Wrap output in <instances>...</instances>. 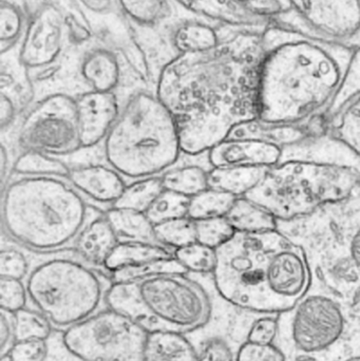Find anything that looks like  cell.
Wrapping results in <instances>:
<instances>
[{"label":"cell","mask_w":360,"mask_h":361,"mask_svg":"<svg viewBox=\"0 0 360 361\" xmlns=\"http://www.w3.org/2000/svg\"><path fill=\"white\" fill-rule=\"evenodd\" d=\"M278 334V320L264 317L252 324L247 334V341L260 345H273Z\"/></svg>","instance_id":"f6af8a7d"},{"label":"cell","mask_w":360,"mask_h":361,"mask_svg":"<svg viewBox=\"0 0 360 361\" xmlns=\"http://www.w3.org/2000/svg\"><path fill=\"white\" fill-rule=\"evenodd\" d=\"M74 188L82 191L99 203H112L120 197L126 184L122 175L111 166L93 164L76 167L70 171L69 178Z\"/></svg>","instance_id":"ac0fdd59"},{"label":"cell","mask_w":360,"mask_h":361,"mask_svg":"<svg viewBox=\"0 0 360 361\" xmlns=\"http://www.w3.org/2000/svg\"><path fill=\"white\" fill-rule=\"evenodd\" d=\"M199 361H236V356L225 341L211 338L199 354Z\"/></svg>","instance_id":"bcb514c9"},{"label":"cell","mask_w":360,"mask_h":361,"mask_svg":"<svg viewBox=\"0 0 360 361\" xmlns=\"http://www.w3.org/2000/svg\"><path fill=\"white\" fill-rule=\"evenodd\" d=\"M156 241L168 247H184L197 242L196 222L190 216L173 219L154 225Z\"/></svg>","instance_id":"d6a6232c"},{"label":"cell","mask_w":360,"mask_h":361,"mask_svg":"<svg viewBox=\"0 0 360 361\" xmlns=\"http://www.w3.org/2000/svg\"><path fill=\"white\" fill-rule=\"evenodd\" d=\"M244 4L252 12L270 20L291 8L287 0H245Z\"/></svg>","instance_id":"7dc6e473"},{"label":"cell","mask_w":360,"mask_h":361,"mask_svg":"<svg viewBox=\"0 0 360 361\" xmlns=\"http://www.w3.org/2000/svg\"><path fill=\"white\" fill-rule=\"evenodd\" d=\"M50 353L48 341L29 339L15 341L8 355L12 361H46Z\"/></svg>","instance_id":"b9f144b4"},{"label":"cell","mask_w":360,"mask_h":361,"mask_svg":"<svg viewBox=\"0 0 360 361\" xmlns=\"http://www.w3.org/2000/svg\"><path fill=\"white\" fill-rule=\"evenodd\" d=\"M144 361H199L194 345L182 333H148Z\"/></svg>","instance_id":"7402d4cb"},{"label":"cell","mask_w":360,"mask_h":361,"mask_svg":"<svg viewBox=\"0 0 360 361\" xmlns=\"http://www.w3.org/2000/svg\"><path fill=\"white\" fill-rule=\"evenodd\" d=\"M187 269L175 258L147 261L132 267H123L111 273L113 282H135L166 274H187Z\"/></svg>","instance_id":"1f68e13d"},{"label":"cell","mask_w":360,"mask_h":361,"mask_svg":"<svg viewBox=\"0 0 360 361\" xmlns=\"http://www.w3.org/2000/svg\"><path fill=\"white\" fill-rule=\"evenodd\" d=\"M163 190L162 177L154 176L135 179V182L126 185L122 195L112 206L146 212Z\"/></svg>","instance_id":"83f0119b"},{"label":"cell","mask_w":360,"mask_h":361,"mask_svg":"<svg viewBox=\"0 0 360 361\" xmlns=\"http://www.w3.org/2000/svg\"><path fill=\"white\" fill-rule=\"evenodd\" d=\"M109 309L156 331L185 334L202 328L213 305L205 288L186 274H166L135 282H113L105 294Z\"/></svg>","instance_id":"52a82bcc"},{"label":"cell","mask_w":360,"mask_h":361,"mask_svg":"<svg viewBox=\"0 0 360 361\" xmlns=\"http://www.w3.org/2000/svg\"><path fill=\"white\" fill-rule=\"evenodd\" d=\"M270 169L268 166L211 167L209 171V186L235 197H245L263 180Z\"/></svg>","instance_id":"ffe728a7"},{"label":"cell","mask_w":360,"mask_h":361,"mask_svg":"<svg viewBox=\"0 0 360 361\" xmlns=\"http://www.w3.org/2000/svg\"><path fill=\"white\" fill-rule=\"evenodd\" d=\"M80 73L92 90L111 92L120 82L118 57L108 49H94L85 55Z\"/></svg>","instance_id":"44dd1931"},{"label":"cell","mask_w":360,"mask_h":361,"mask_svg":"<svg viewBox=\"0 0 360 361\" xmlns=\"http://www.w3.org/2000/svg\"><path fill=\"white\" fill-rule=\"evenodd\" d=\"M262 46L258 118L291 125L327 114L344 82L353 49L272 23L262 33Z\"/></svg>","instance_id":"7a4b0ae2"},{"label":"cell","mask_w":360,"mask_h":361,"mask_svg":"<svg viewBox=\"0 0 360 361\" xmlns=\"http://www.w3.org/2000/svg\"><path fill=\"white\" fill-rule=\"evenodd\" d=\"M89 12L94 15H109L118 13V0H77Z\"/></svg>","instance_id":"681fc988"},{"label":"cell","mask_w":360,"mask_h":361,"mask_svg":"<svg viewBox=\"0 0 360 361\" xmlns=\"http://www.w3.org/2000/svg\"><path fill=\"white\" fill-rule=\"evenodd\" d=\"M236 361H285V356L274 345H260L247 341L239 348Z\"/></svg>","instance_id":"ee69618b"},{"label":"cell","mask_w":360,"mask_h":361,"mask_svg":"<svg viewBox=\"0 0 360 361\" xmlns=\"http://www.w3.org/2000/svg\"><path fill=\"white\" fill-rule=\"evenodd\" d=\"M14 316L15 341L29 339L49 341L53 332L52 322L42 312L23 309Z\"/></svg>","instance_id":"836d02e7"},{"label":"cell","mask_w":360,"mask_h":361,"mask_svg":"<svg viewBox=\"0 0 360 361\" xmlns=\"http://www.w3.org/2000/svg\"><path fill=\"white\" fill-rule=\"evenodd\" d=\"M190 201V197L164 189L146 214L154 225L173 219L183 218L187 216Z\"/></svg>","instance_id":"8d00e7d4"},{"label":"cell","mask_w":360,"mask_h":361,"mask_svg":"<svg viewBox=\"0 0 360 361\" xmlns=\"http://www.w3.org/2000/svg\"><path fill=\"white\" fill-rule=\"evenodd\" d=\"M105 216L95 219L82 229L76 239V250L85 260L104 267L106 260L120 242Z\"/></svg>","instance_id":"d6986e66"},{"label":"cell","mask_w":360,"mask_h":361,"mask_svg":"<svg viewBox=\"0 0 360 361\" xmlns=\"http://www.w3.org/2000/svg\"><path fill=\"white\" fill-rule=\"evenodd\" d=\"M164 189L192 197L202 192L209 186V171L197 165L181 167L166 171L162 176Z\"/></svg>","instance_id":"f546056e"},{"label":"cell","mask_w":360,"mask_h":361,"mask_svg":"<svg viewBox=\"0 0 360 361\" xmlns=\"http://www.w3.org/2000/svg\"><path fill=\"white\" fill-rule=\"evenodd\" d=\"M125 15L145 25H156L170 15L167 0H118Z\"/></svg>","instance_id":"d590c367"},{"label":"cell","mask_w":360,"mask_h":361,"mask_svg":"<svg viewBox=\"0 0 360 361\" xmlns=\"http://www.w3.org/2000/svg\"><path fill=\"white\" fill-rule=\"evenodd\" d=\"M104 141L110 166L132 179L166 171L183 152L175 118L148 92L130 97Z\"/></svg>","instance_id":"8992f818"},{"label":"cell","mask_w":360,"mask_h":361,"mask_svg":"<svg viewBox=\"0 0 360 361\" xmlns=\"http://www.w3.org/2000/svg\"><path fill=\"white\" fill-rule=\"evenodd\" d=\"M65 17L53 4H44L32 15L21 44V65L42 68L51 65L61 54L63 44Z\"/></svg>","instance_id":"5bb4252c"},{"label":"cell","mask_w":360,"mask_h":361,"mask_svg":"<svg viewBox=\"0 0 360 361\" xmlns=\"http://www.w3.org/2000/svg\"><path fill=\"white\" fill-rule=\"evenodd\" d=\"M147 336L132 318L108 307L66 329L61 339L82 361H144Z\"/></svg>","instance_id":"8fae6325"},{"label":"cell","mask_w":360,"mask_h":361,"mask_svg":"<svg viewBox=\"0 0 360 361\" xmlns=\"http://www.w3.org/2000/svg\"><path fill=\"white\" fill-rule=\"evenodd\" d=\"M82 148L93 147L106 139L120 116L113 91L91 90L76 99Z\"/></svg>","instance_id":"9a60e30c"},{"label":"cell","mask_w":360,"mask_h":361,"mask_svg":"<svg viewBox=\"0 0 360 361\" xmlns=\"http://www.w3.org/2000/svg\"><path fill=\"white\" fill-rule=\"evenodd\" d=\"M344 299L316 279L292 309L278 319L279 349L285 361H338L346 355L348 320Z\"/></svg>","instance_id":"9c48e42d"},{"label":"cell","mask_w":360,"mask_h":361,"mask_svg":"<svg viewBox=\"0 0 360 361\" xmlns=\"http://www.w3.org/2000/svg\"><path fill=\"white\" fill-rule=\"evenodd\" d=\"M213 276L228 305L253 313H283L310 288V263L304 250L283 233H239L216 250Z\"/></svg>","instance_id":"3957f363"},{"label":"cell","mask_w":360,"mask_h":361,"mask_svg":"<svg viewBox=\"0 0 360 361\" xmlns=\"http://www.w3.org/2000/svg\"><path fill=\"white\" fill-rule=\"evenodd\" d=\"M240 1H243V2H244V1H245V0H240Z\"/></svg>","instance_id":"11a10c76"},{"label":"cell","mask_w":360,"mask_h":361,"mask_svg":"<svg viewBox=\"0 0 360 361\" xmlns=\"http://www.w3.org/2000/svg\"><path fill=\"white\" fill-rule=\"evenodd\" d=\"M171 257H173V252H169L164 246L152 242L127 240L118 242L106 260L104 267L111 274L123 267Z\"/></svg>","instance_id":"603a6c76"},{"label":"cell","mask_w":360,"mask_h":361,"mask_svg":"<svg viewBox=\"0 0 360 361\" xmlns=\"http://www.w3.org/2000/svg\"><path fill=\"white\" fill-rule=\"evenodd\" d=\"M196 14L240 29L264 30L271 20L252 12L240 0H175Z\"/></svg>","instance_id":"e0dca14e"},{"label":"cell","mask_w":360,"mask_h":361,"mask_svg":"<svg viewBox=\"0 0 360 361\" xmlns=\"http://www.w3.org/2000/svg\"><path fill=\"white\" fill-rule=\"evenodd\" d=\"M23 150L66 156L82 148L76 99L65 93L48 95L27 114L19 130Z\"/></svg>","instance_id":"7c38bea8"},{"label":"cell","mask_w":360,"mask_h":361,"mask_svg":"<svg viewBox=\"0 0 360 361\" xmlns=\"http://www.w3.org/2000/svg\"><path fill=\"white\" fill-rule=\"evenodd\" d=\"M194 222H196L197 242L213 250H218L228 243L237 233L226 216L204 219V220L194 221Z\"/></svg>","instance_id":"ab89813d"},{"label":"cell","mask_w":360,"mask_h":361,"mask_svg":"<svg viewBox=\"0 0 360 361\" xmlns=\"http://www.w3.org/2000/svg\"><path fill=\"white\" fill-rule=\"evenodd\" d=\"M15 343L14 316L12 313L0 312V357L6 355Z\"/></svg>","instance_id":"c3c4849f"},{"label":"cell","mask_w":360,"mask_h":361,"mask_svg":"<svg viewBox=\"0 0 360 361\" xmlns=\"http://www.w3.org/2000/svg\"><path fill=\"white\" fill-rule=\"evenodd\" d=\"M360 182L354 169L312 162L279 163L245 197L266 208L277 220L312 214L348 197Z\"/></svg>","instance_id":"ba28073f"},{"label":"cell","mask_w":360,"mask_h":361,"mask_svg":"<svg viewBox=\"0 0 360 361\" xmlns=\"http://www.w3.org/2000/svg\"><path fill=\"white\" fill-rule=\"evenodd\" d=\"M27 290L36 309L61 329L92 316L103 295L97 276L70 259H52L38 265L27 278Z\"/></svg>","instance_id":"30bf717a"},{"label":"cell","mask_w":360,"mask_h":361,"mask_svg":"<svg viewBox=\"0 0 360 361\" xmlns=\"http://www.w3.org/2000/svg\"><path fill=\"white\" fill-rule=\"evenodd\" d=\"M327 131L360 156V94L329 122Z\"/></svg>","instance_id":"4dcf8cb0"},{"label":"cell","mask_w":360,"mask_h":361,"mask_svg":"<svg viewBox=\"0 0 360 361\" xmlns=\"http://www.w3.org/2000/svg\"><path fill=\"white\" fill-rule=\"evenodd\" d=\"M360 94V47L353 49L350 63L347 69L344 82L325 114L328 124L338 116L344 108Z\"/></svg>","instance_id":"e575fe53"},{"label":"cell","mask_w":360,"mask_h":361,"mask_svg":"<svg viewBox=\"0 0 360 361\" xmlns=\"http://www.w3.org/2000/svg\"><path fill=\"white\" fill-rule=\"evenodd\" d=\"M237 197L225 191L207 188L190 197L187 216L194 221L225 216Z\"/></svg>","instance_id":"f1b7e54d"},{"label":"cell","mask_w":360,"mask_h":361,"mask_svg":"<svg viewBox=\"0 0 360 361\" xmlns=\"http://www.w3.org/2000/svg\"><path fill=\"white\" fill-rule=\"evenodd\" d=\"M25 14L19 6L8 0L0 2V50H10L25 31Z\"/></svg>","instance_id":"74e56055"},{"label":"cell","mask_w":360,"mask_h":361,"mask_svg":"<svg viewBox=\"0 0 360 361\" xmlns=\"http://www.w3.org/2000/svg\"><path fill=\"white\" fill-rule=\"evenodd\" d=\"M316 37L360 47V0H287Z\"/></svg>","instance_id":"4fadbf2b"},{"label":"cell","mask_w":360,"mask_h":361,"mask_svg":"<svg viewBox=\"0 0 360 361\" xmlns=\"http://www.w3.org/2000/svg\"><path fill=\"white\" fill-rule=\"evenodd\" d=\"M27 269L29 263L20 250L6 248L0 252V277L23 280Z\"/></svg>","instance_id":"7bdbcfd3"},{"label":"cell","mask_w":360,"mask_h":361,"mask_svg":"<svg viewBox=\"0 0 360 361\" xmlns=\"http://www.w3.org/2000/svg\"><path fill=\"white\" fill-rule=\"evenodd\" d=\"M16 116V106L10 95L1 92L0 95V129L10 126Z\"/></svg>","instance_id":"f907efd6"},{"label":"cell","mask_w":360,"mask_h":361,"mask_svg":"<svg viewBox=\"0 0 360 361\" xmlns=\"http://www.w3.org/2000/svg\"><path fill=\"white\" fill-rule=\"evenodd\" d=\"M69 353H70V352H69ZM46 361H56V360H55V358L53 357V356L51 355L50 353H49L48 360H46ZM69 361H82V360H78V358H76L75 356H73V355H72L71 353H70Z\"/></svg>","instance_id":"f5cc1de1"},{"label":"cell","mask_w":360,"mask_h":361,"mask_svg":"<svg viewBox=\"0 0 360 361\" xmlns=\"http://www.w3.org/2000/svg\"><path fill=\"white\" fill-rule=\"evenodd\" d=\"M105 218L120 238L137 241H156L154 224L146 212L112 206L106 212Z\"/></svg>","instance_id":"d4e9b609"},{"label":"cell","mask_w":360,"mask_h":361,"mask_svg":"<svg viewBox=\"0 0 360 361\" xmlns=\"http://www.w3.org/2000/svg\"><path fill=\"white\" fill-rule=\"evenodd\" d=\"M8 171V156L6 147L4 145L0 147V182H1L2 188L6 183V175Z\"/></svg>","instance_id":"816d5d0a"},{"label":"cell","mask_w":360,"mask_h":361,"mask_svg":"<svg viewBox=\"0 0 360 361\" xmlns=\"http://www.w3.org/2000/svg\"><path fill=\"white\" fill-rule=\"evenodd\" d=\"M0 361H12V360H11L10 356L6 354V355L1 356V357H0Z\"/></svg>","instance_id":"db71d44e"},{"label":"cell","mask_w":360,"mask_h":361,"mask_svg":"<svg viewBox=\"0 0 360 361\" xmlns=\"http://www.w3.org/2000/svg\"><path fill=\"white\" fill-rule=\"evenodd\" d=\"M13 171L25 177L69 178L71 169L51 154L25 150L15 161Z\"/></svg>","instance_id":"4316f807"},{"label":"cell","mask_w":360,"mask_h":361,"mask_svg":"<svg viewBox=\"0 0 360 361\" xmlns=\"http://www.w3.org/2000/svg\"><path fill=\"white\" fill-rule=\"evenodd\" d=\"M277 229L304 250L313 279L345 301L360 299V182L308 216L277 220Z\"/></svg>","instance_id":"277c9868"},{"label":"cell","mask_w":360,"mask_h":361,"mask_svg":"<svg viewBox=\"0 0 360 361\" xmlns=\"http://www.w3.org/2000/svg\"><path fill=\"white\" fill-rule=\"evenodd\" d=\"M175 258L187 269L197 274H213L217 263V252L199 242L178 248Z\"/></svg>","instance_id":"f35d334b"},{"label":"cell","mask_w":360,"mask_h":361,"mask_svg":"<svg viewBox=\"0 0 360 361\" xmlns=\"http://www.w3.org/2000/svg\"><path fill=\"white\" fill-rule=\"evenodd\" d=\"M264 30L236 29L216 48L179 53L156 80V97L177 123L182 152L199 156L258 118Z\"/></svg>","instance_id":"6da1fadb"},{"label":"cell","mask_w":360,"mask_h":361,"mask_svg":"<svg viewBox=\"0 0 360 361\" xmlns=\"http://www.w3.org/2000/svg\"><path fill=\"white\" fill-rule=\"evenodd\" d=\"M215 27L201 21H186L175 27L173 44L179 53H199L211 50L221 42Z\"/></svg>","instance_id":"484cf974"},{"label":"cell","mask_w":360,"mask_h":361,"mask_svg":"<svg viewBox=\"0 0 360 361\" xmlns=\"http://www.w3.org/2000/svg\"><path fill=\"white\" fill-rule=\"evenodd\" d=\"M27 295V286L21 280L0 277V307L4 311L15 314L25 309Z\"/></svg>","instance_id":"60d3db41"},{"label":"cell","mask_w":360,"mask_h":361,"mask_svg":"<svg viewBox=\"0 0 360 361\" xmlns=\"http://www.w3.org/2000/svg\"><path fill=\"white\" fill-rule=\"evenodd\" d=\"M82 197L58 178L25 177L8 185L2 223L8 235L34 250L61 247L84 227Z\"/></svg>","instance_id":"5b68a950"},{"label":"cell","mask_w":360,"mask_h":361,"mask_svg":"<svg viewBox=\"0 0 360 361\" xmlns=\"http://www.w3.org/2000/svg\"><path fill=\"white\" fill-rule=\"evenodd\" d=\"M225 216L239 233H264L277 229L276 216L245 197H237Z\"/></svg>","instance_id":"cb8c5ba5"},{"label":"cell","mask_w":360,"mask_h":361,"mask_svg":"<svg viewBox=\"0 0 360 361\" xmlns=\"http://www.w3.org/2000/svg\"><path fill=\"white\" fill-rule=\"evenodd\" d=\"M283 147L257 140L226 139L209 152L211 167L268 166L279 164Z\"/></svg>","instance_id":"2e32d148"}]
</instances>
